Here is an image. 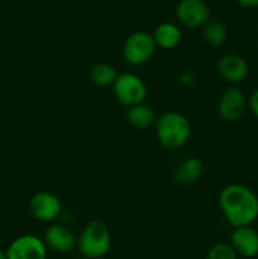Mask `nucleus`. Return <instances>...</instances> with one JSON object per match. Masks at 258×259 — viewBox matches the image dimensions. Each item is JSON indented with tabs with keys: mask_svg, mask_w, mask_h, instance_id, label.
I'll return each instance as SVG.
<instances>
[{
	"mask_svg": "<svg viewBox=\"0 0 258 259\" xmlns=\"http://www.w3.org/2000/svg\"><path fill=\"white\" fill-rule=\"evenodd\" d=\"M219 207L233 228L252 225L258 219V196L244 185H227L219 194Z\"/></svg>",
	"mask_w": 258,
	"mask_h": 259,
	"instance_id": "obj_1",
	"label": "nucleus"
},
{
	"mask_svg": "<svg viewBox=\"0 0 258 259\" xmlns=\"http://www.w3.org/2000/svg\"><path fill=\"white\" fill-rule=\"evenodd\" d=\"M156 137L159 144L167 149L184 146L191 136L190 120L177 111H164L156 120Z\"/></svg>",
	"mask_w": 258,
	"mask_h": 259,
	"instance_id": "obj_2",
	"label": "nucleus"
},
{
	"mask_svg": "<svg viewBox=\"0 0 258 259\" xmlns=\"http://www.w3.org/2000/svg\"><path fill=\"white\" fill-rule=\"evenodd\" d=\"M111 247L109 227L101 220H91L83 227L77 238V249L83 258L100 259L105 257Z\"/></svg>",
	"mask_w": 258,
	"mask_h": 259,
	"instance_id": "obj_3",
	"label": "nucleus"
},
{
	"mask_svg": "<svg viewBox=\"0 0 258 259\" xmlns=\"http://www.w3.org/2000/svg\"><path fill=\"white\" fill-rule=\"evenodd\" d=\"M156 47L152 34L144 30H138L128 35L121 53L126 63L132 66H142L153 57Z\"/></svg>",
	"mask_w": 258,
	"mask_h": 259,
	"instance_id": "obj_4",
	"label": "nucleus"
},
{
	"mask_svg": "<svg viewBox=\"0 0 258 259\" xmlns=\"http://www.w3.org/2000/svg\"><path fill=\"white\" fill-rule=\"evenodd\" d=\"M113 94L119 103L129 108L144 103L147 98V86L144 81L134 73H119L113 83Z\"/></svg>",
	"mask_w": 258,
	"mask_h": 259,
	"instance_id": "obj_5",
	"label": "nucleus"
},
{
	"mask_svg": "<svg viewBox=\"0 0 258 259\" xmlns=\"http://www.w3.org/2000/svg\"><path fill=\"white\" fill-rule=\"evenodd\" d=\"M248 109V98L239 88H228L220 95L217 104V111L220 119L228 123H234L244 115Z\"/></svg>",
	"mask_w": 258,
	"mask_h": 259,
	"instance_id": "obj_6",
	"label": "nucleus"
},
{
	"mask_svg": "<svg viewBox=\"0 0 258 259\" xmlns=\"http://www.w3.org/2000/svg\"><path fill=\"white\" fill-rule=\"evenodd\" d=\"M5 254L7 259H47V247L40 238L24 234L10 243Z\"/></svg>",
	"mask_w": 258,
	"mask_h": 259,
	"instance_id": "obj_7",
	"label": "nucleus"
},
{
	"mask_svg": "<svg viewBox=\"0 0 258 259\" xmlns=\"http://www.w3.org/2000/svg\"><path fill=\"white\" fill-rule=\"evenodd\" d=\"M176 17L184 27L196 29L209 22L210 10L204 0H181L176 7Z\"/></svg>",
	"mask_w": 258,
	"mask_h": 259,
	"instance_id": "obj_8",
	"label": "nucleus"
},
{
	"mask_svg": "<svg viewBox=\"0 0 258 259\" xmlns=\"http://www.w3.org/2000/svg\"><path fill=\"white\" fill-rule=\"evenodd\" d=\"M29 211L34 219L43 223L55 222L62 211V204L55 194L39 191L29 201Z\"/></svg>",
	"mask_w": 258,
	"mask_h": 259,
	"instance_id": "obj_9",
	"label": "nucleus"
},
{
	"mask_svg": "<svg viewBox=\"0 0 258 259\" xmlns=\"http://www.w3.org/2000/svg\"><path fill=\"white\" fill-rule=\"evenodd\" d=\"M43 242L47 249L60 254L72 252L77 247V238L75 237L72 230L61 224L50 225L43 235Z\"/></svg>",
	"mask_w": 258,
	"mask_h": 259,
	"instance_id": "obj_10",
	"label": "nucleus"
},
{
	"mask_svg": "<svg viewBox=\"0 0 258 259\" xmlns=\"http://www.w3.org/2000/svg\"><path fill=\"white\" fill-rule=\"evenodd\" d=\"M229 244L238 257L254 258L258 255V230L252 225L234 228L230 234Z\"/></svg>",
	"mask_w": 258,
	"mask_h": 259,
	"instance_id": "obj_11",
	"label": "nucleus"
},
{
	"mask_svg": "<svg viewBox=\"0 0 258 259\" xmlns=\"http://www.w3.org/2000/svg\"><path fill=\"white\" fill-rule=\"evenodd\" d=\"M218 72L227 82L237 85L243 82L249 73L248 62L237 53H227L218 61Z\"/></svg>",
	"mask_w": 258,
	"mask_h": 259,
	"instance_id": "obj_12",
	"label": "nucleus"
},
{
	"mask_svg": "<svg viewBox=\"0 0 258 259\" xmlns=\"http://www.w3.org/2000/svg\"><path fill=\"white\" fill-rule=\"evenodd\" d=\"M152 37L157 47L162 50H174L181 43L182 32L179 25L175 23L164 22L156 27Z\"/></svg>",
	"mask_w": 258,
	"mask_h": 259,
	"instance_id": "obj_13",
	"label": "nucleus"
},
{
	"mask_svg": "<svg viewBox=\"0 0 258 259\" xmlns=\"http://www.w3.org/2000/svg\"><path fill=\"white\" fill-rule=\"evenodd\" d=\"M202 175V163L196 157L184 159L174 172L175 180L182 186H191L196 184Z\"/></svg>",
	"mask_w": 258,
	"mask_h": 259,
	"instance_id": "obj_14",
	"label": "nucleus"
},
{
	"mask_svg": "<svg viewBox=\"0 0 258 259\" xmlns=\"http://www.w3.org/2000/svg\"><path fill=\"white\" fill-rule=\"evenodd\" d=\"M157 116L153 109L147 104H137V105L129 106L126 111V121L129 125L136 129H147L151 125L156 124Z\"/></svg>",
	"mask_w": 258,
	"mask_h": 259,
	"instance_id": "obj_15",
	"label": "nucleus"
},
{
	"mask_svg": "<svg viewBox=\"0 0 258 259\" xmlns=\"http://www.w3.org/2000/svg\"><path fill=\"white\" fill-rule=\"evenodd\" d=\"M119 73L116 72V68L113 65L106 62H99L91 67L90 80L98 88H106V86H113L115 82Z\"/></svg>",
	"mask_w": 258,
	"mask_h": 259,
	"instance_id": "obj_16",
	"label": "nucleus"
},
{
	"mask_svg": "<svg viewBox=\"0 0 258 259\" xmlns=\"http://www.w3.org/2000/svg\"><path fill=\"white\" fill-rule=\"evenodd\" d=\"M227 28L219 20H209L202 27V39L210 47L218 48L223 46L227 40Z\"/></svg>",
	"mask_w": 258,
	"mask_h": 259,
	"instance_id": "obj_17",
	"label": "nucleus"
},
{
	"mask_svg": "<svg viewBox=\"0 0 258 259\" xmlns=\"http://www.w3.org/2000/svg\"><path fill=\"white\" fill-rule=\"evenodd\" d=\"M206 259H238V255L229 243L219 242L210 247Z\"/></svg>",
	"mask_w": 258,
	"mask_h": 259,
	"instance_id": "obj_18",
	"label": "nucleus"
},
{
	"mask_svg": "<svg viewBox=\"0 0 258 259\" xmlns=\"http://www.w3.org/2000/svg\"><path fill=\"white\" fill-rule=\"evenodd\" d=\"M248 109L258 119V89H255L248 98Z\"/></svg>",
	"mask_w": 258,
	"mask_h": 259,
	"instance_id": "obj_19",
	"label": "nucleus"
},
{
	"mask_svg": "<svg viewBox=\"0 0 258 259\" xmlns=\"http://www.w3.org/2000/svg\"><path fill=\"white\" fill-rule=\"evenodd\" d=\"M181 78H182V82H184L185 85L192 88V85H194V82H195V77H194V75H192L191 71H185V72H182Z\"/></svg>",
	"mask_w": 258,
	"mask_h": 259,
	"instance_id": "obj_20",
	"label": "nucleus"
},
{
	"mask_svg": "<svg viewBox=\"0 0 258 259\" xmlns=\"http://www.w3.org/2000/svg\"><path fill=\"white\" fill-rule=\"evenodd\" d=\"M237 2L244 8H258V0H237Z\"/></svg>",
	"mask_w": 258,
	"mask_h": 259,
	"instance_id": "obj_21",
	"label": "nucleus"
},
{
	"mask_svg": "<svg viewBox=\"0 0 258 259\" xmlns=\"http://www.w3.org/2000/svg\"><path fill=\"white\" fill-rule=\"evenodd\" d=\"M0 259H7V254H5V252H3L2 249H0Z\"/></svg>",
	"mask_w": 258,
	"mask_h": 259,
	"instance_id": "obj_22",
	"label": "nucleus"
}]
</instances>
